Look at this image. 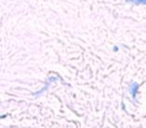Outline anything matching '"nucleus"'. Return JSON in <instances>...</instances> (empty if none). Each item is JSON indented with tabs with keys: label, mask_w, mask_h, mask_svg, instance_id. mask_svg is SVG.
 <instances>
[{
	"label": "nucleus",
	"mask_w": 146,
	"mask_h": 128,
	"mask_svg": "<svg viewBox=\"0 0 146 128\" xmlns=\"http://www.w3.org/2000/svg\"><path fill=\"white\" fill-rule=\"evenodd\" d=\"M137 87H138V85H137V84H133L132 89H131V92H132V95L133 96L135 95V90H137Z\"/></svg>",
	"instance_id": "obj_2"
},
{
	"label": "nucleus",
	"mask_w": 146,
	"mask_h": 128,
	"mask_svg": "<svg viewBox=\"0 0 146 128\" xmlns=\"http://www.w3.org/2000/svg\"><path fill=\"white\" fill-rule=\"evenodd\" d=\"M128 1L135 3V4H144V5H146V0H128Z\"/></svg>",
	"instance_id": "obj_1"
}]
</instances>
